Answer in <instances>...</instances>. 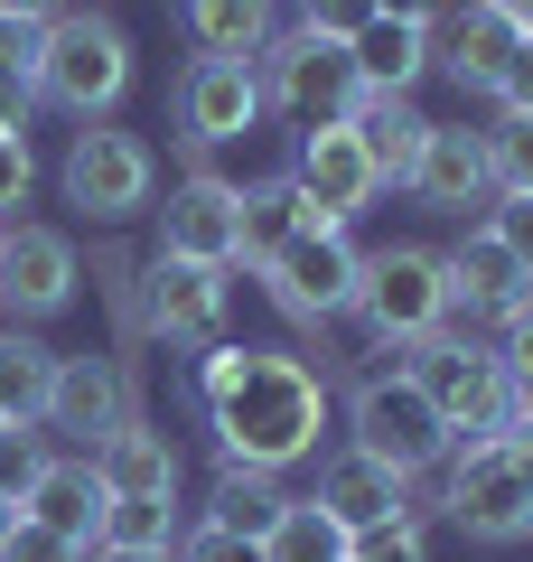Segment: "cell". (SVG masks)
I'll list each match as a JSON object with an SVG mask.
<instances>
[{"label": "cell", "mask_w": 533, "mask_h": 562, "mask_svg": "<svg viewBox=\"0 0 533 562\" xmlns=\"http://www.w3.org/2000/svg\"><path fill=\"white\" fill-rule=\"evenodd\" d=\"M178 29H188V47L197 57H262L281 29L272 0H178Z\"/></svg>", "instance_id": "obj_25"}, {"label": "cell", "mask_w": 533, "mask_h": 562, "mask_svg": "<svg viewBox=\"0 0 533 562\" xmlns=\"http://www.w3.org/2000/svg\"><path fill=\"white\" fill-rule=\"evenodd\" d=\"M477 225H487V235L533 272V198H487V206H477Z\"/></svg>", "instance_id": "obj_36"}, {"label": "cell", "mask_w": 533, "mask_h": 562, "mask_svg": "<svg viewBox=\"0 0 533 562\" xmlns=\"http://www.w3.org/2000/svg\"><path fill=\"white\" fill-rule=\"evenodd\" d=\"M337 422H347V450L402 469V479H431V469L450 460V422L431 413V394H421L402 366H365V375L347 384V403H337Z\"/></svg>", "instance_id": "obj_6"}, {"label": "cell", "mask_w": 533, "mask_h": 562, "mask_svg": "<svg viewBox=\"0 0 533 562\" xmlns=\"http://www.w3.org/2000/svg\"><path fill=\"white\" fill-rule=\"evenodd\" d=\"M169 122L178 140H188V160H216V150H235L243 132H262V85H253V57H188V76L169 85Z\"/></svg>", "instance_id": "obj_11"}, {"label": "cell", "mask_w": 533, "mask_h": 562, "mask_svg": "<svg viewBox=\"0 0 533 562\" xmlns=\"http://www.w3.org/2000/svg\"><path fill=\"white\" fill-rule=\"evenodd\" d=\"M281 506H291V487H281L272 469H225V460H216V479H206V506H197V516L225 525V535H243V543H262V535L281 525Z\"/></svg>", "instance_id": "obj_26"}, {"label": "cell", "mask_w": 533, "mask_h": 562, "mask_svg": "<svg viewBox=\"0 0 533 562\" xmlns=\"http://www.w3.org/2000/svg\"><path fill=\"white\" fill-rule=\"evenodd\" d=\"M355 272H365V244H355L347 225H309V235H291L272 262H262V301H272L291 328L328 338V328H347V310H355Z\"/></svg>", "instance_id": "obj_9"}, {"label": "cell", "mask_w": 533, "mask_h": 562, "mask_svg": "<svg viewBox=\"0 0 533 562\" xmlns=\"http://www.w3.org/2000/svg\"><path fill=\"white\" fill-rule=\"evenodd\" d=\"M402 375L431 394V413L450 422V441L496 431V422L514 413L506 357H496V338H487V328H468V319H450V328H431V338H412V347H402Z\"/></svg>", "instance_id": "obj_5"}, {"label": "cell", "mask_w": 533, "mask_h": 562, "mask_svg": "<svg viewBox=\"0 0 533 562\" xmlns=\"http://www.w3.org/2000/svg\"><path fill=\"white\" fill-rule=\"evenodd\" d=\"M506 422H524V431H533V375L514 384V413H506Z\"/></svg>", "instance_id": "obj_43"}, {"label": "cell", "mask_w": 533, "mask_h": 562, "mask_svg": "<svg viewBox=\"0 0 533 562\" xmlns=\"http://www.w3.org/2000/svg\"><path fill=\"white\" fill-rule=\"evenodd\" d=\"M150 254L225 262L235 272V179L225 169H188L169 198H150Z\"/></svg>", "instance_id": "obj_14"}, {"label": "cell", "mask_w": 533, "mask_h": 562, "mask_svg": "<svg viewBox=\"0 0 533 562\" xmlns=\"http://www.w3.org/2000/svg\"><path fill=\"white\" fill-rule=\"evenodd\" d=\"M57 198L76 206L84 225H132V216H150V198H159V150H150V132L84 122V132L66 140V160H57Z\"/></svg>", "instance_id": "obj_7"}, {"label": "cell", "mask_w": 533, "mask_h": 562, "mask_svg": "<svg viewBox=\"0 0 533 562\" xmlns=\"http://www.w3.org/2000/svg\"><path fill=\"white\" fill-rule=\"evenodd\" d=\"M496 113H533V29H524V47H514V57H506V76H496Z\"/></svg>", "instance_id": "obj_39"}, {"label": "cell", "mask_w": 533, "mask_h": 562, "mask_svg": "<svg viewBox=\"0 0 533 562\" xmlns=\"http://www.w3.org/2000/svg\"><path fill=\"white\" fill-rule=\"evenodd\" d=\"M10 516H20V506H10V497H0V535H10Z\"/></svg>", "instance_id": "obj_45"}, {"label": "cell", "mask_w": 533, "mask_h": 562, "mask_svg": "<svg viewBox=\"0 0 533 562\" xmlns=\"http://www.w3.org/2000/svg\"><path fill=\"white\" fill-rule=\"evenodd\" d=\"M57 460V441H47L38 422H0V497L20 506L29 487H38V469Z\"/></svg>", "instance_id": "obj_33"}, {"label": "cell", "mask_w": 533, "mask_h": 562, "mask_svg": "<svg viewBox=\"0 0 533 562\" xmlns=\"http://www.w3.org/2000/svg\"><path fill=\"white\" fill-rule=\"evenodd\" d=\"M309 497L328 506L347 535H365V525H384V516H412V506H421V479H402V469L365 460V450H328Z\"/></svg>", "instance_id": "obj_20"}, {"label": "cell", "mask_w": 533, "mask_h": 562, "mask_svg": "<svg viewBox=\"0 0 533 562\" xmlns=\"http://www.w3.org/2000/svg\"><path fill=\"white\" fill-rule=\"evenodd\" d=\"M347 132H355V150H365V169H375L384 188H402V179H412V160H421L431 113H421L412 94H365V103L347 113Z\"/></svg>", "instance_id": "obj_24"}, {"label": "cell", "mask_w": 533, "mask_h": 562, "mask_svg": "<svg viewBox=\"0 0 533 562\" xmlns=\"http://www.w3.org/2000/svg\"><path fill=\"white\" fill-rule=\"evenodd\" d=\"M84 460H94V479L113 487V497H178V479H188V460H178V441H169V422H150L140 403L103 431L94 450H84Z\"/></svg>", "instance_id": "obj_18"}, {"label": "cell", "mask_w": 533, "mask_h": 562, "mask_svg": "<svg viewBox=\"0 0 533 562\" xmlns=\"http://www.w3.org/2000/svg\"><path fill=\"white\" fill-rule=\"evenodd\" d=\"M140 347H169V357H197L225 338L235 319V272L225 262H178V254H140Z\"/></svg>", "instance_id": "obj_10"}, {"label": "cell", "mask_w": 533, "mask_h": 562, "mask_svg": "<svg viewBox=\"0 0 533 562\" xmlns=\"http://www.w3.org/2000/svg\"><path fill=\"white\" fill-rule=\"evenodd\" d=\"M178 525H188V516H178V497H113L94 543H113V553H169Z\"/></svg>", "instance_id": "obj_30"}, {"label": "cell", "mask_w": 533, "mask_h": 562, "mask_svg": "<svg viewBox=\"0 0 533 562\" xmlns=\"http://www.w3.org/2000/svg\"><path fill=\"white\" fill-rule=\"evenodd\" d=\"M0 562H84L66 535H47V525H29V516H10V535H0Z\"/></svg>", "instance_id": "obj_38"}, {"label": "cell", "mask_w": 533, "mask_h": 562, "mask_svg": "<svg viewBox=\"0 0 533 562\" xmlns=\"http://www.w3.org/2000/svg\"><path fill=\"white\" fill-rule=\"evenodd\" d=\"M375 10H384V0H299V20H291V29H318V38H355Z\"/></svg>", "instance_id": "obj_37"}, {"label": "cell", "mask_w": 533, "mask_h": 562, "mask_svg": "<svg viewBox=\"0 0 533 562\" xmlns=\"http://www.w3.org/2000/svg\"><path fill=\"white\" fill-rule=\"evenodd\" d=\"M487 179H496V198H533V113L487 122Z\"/></svg>", "instance_id": "obj_32"}, {"label": "cell", "mask_w": 533, "mask_h": 562, "mask_svg": "<svg viewBox=\"0 0 533 562\" xmlns=\"http://www.w3.org/2000/svg\"><path fill=\"white\" fill-rule=\"evenodd\" d=\"M496 20H514V29H533V0H487Z\"/></svg>", "instance_id": "obj_42"}, {"label": "cell", "mask_w": 533, "mask_h": 562, "mask_svg": "<svg viewBox=\"0 0 533 562\" xmlns=\"http://www.w3.org/2000/svg\"><path fill=\"white\" fill-rule=\"evenodd\" d=\"M262 562H347V525H337L318 497H291L281 525L262 535Z\"/></svg>", "instance_id": "obj_28"}, {"label": "cell", "mask_w": 533, "mask_h": 562, "mask_svg": "<svg viewBox=\"0 0 533 562\" xmlns=\"http://www.w3.org/2000/svg\"><path fill=\"white\" fill-rule=\"evenodd\" d=\"M291 188H299V206H309V225H355L365 206L384 198V179L365 169V150H355L347 122H318V132H299V150H291Z\"/></svg>", "instance_id": "obj_15"}, {"label": "cell", "mask_w": 533, "mask_h": 562, "mask_svg": "<svg viewBox=\"0 0 533 562\" xmlns=\"http://www.w3.org/2000/svg\"><path fill=\"white\" fill-rule=\"evenodd\" d=\"M402 198H421V206H440V216L468 225V206L496 198V179H487V132H468V122H431V132H421L412 179H402Z\"/></svg>", "instance_id": "obj_17"}, {"label": "cell", "mask_w": 533, "mask_h": 562, "mask_svg": "<svg viewBox=\"0 0 533 562\" xmlns=\"http://www.w3.org/2000/svg\"><path fill=\"white\" fill-rule=\"evenodd\" d=\"M84 562H169V553H113V543H94Z\"/></svg>", "instance_id": "obj_44"}, {"label": "cell", "mask_w": 533, "mask_h": 562, "mask_svg": "<svg viewBox=\"0 0 533 562\" xmlns=\"http://www.w3.org/2000/svg\"><path fill=\"white\" fill-rule=\"evenodd\" d=\"M206 431H216V460L225 469H299L318 460V431H328L337 413V384L328 366H309L299 347H243L235 384H225L216 403H197Z\"/></svg>", "instance_id": "obj_1"}, {"label": "cell", "mask_w": 533, "mask_h": 562, "mask_svg": "<svg viewBox=\"0 0 533 562\" xmlns=\"http://www.w3.org/2000/svg\"><path fill=\"white\" fill-rule=\"evenodd\" d=\"M10 20H57V10H76V0H0Z\"/></svg>", "instance_id": "obj_41"}, {"label": "cell", "mask_w": 533, "mask_h": 562, "mask_svg": "<svg viewBox=\"0 0 533 562\" xmlns=\"http://www.w3.org/2000/svg\"><path fill=\"white\" fill-rule=\"evenodd\" d=\"M103 506H113V487L94 479V460H84V450H57V460L38 469V487L20 497V516H29V525H47V535H66L76 553H94Z\"/></svg>", "instance_id": "obj_21"}, {"label": "cell", "mask_w": 533, "mask_h": 562, "mask_svg": "<svg viewBox=\"0 0 533 562\" xmlns=\"http://www.w3.org/2000/svg\"><path fill=\"white\" fill-rule=\"evenodd\" d=\"M38 66H47V20H10L0 10V113H38Z\"/></svg>", "instance_id": "obj_29"}, {"label": "cell", "mask_w": 533, "mask_h": 562, "mask_svg": "<svg viewBox=\"0 0 533 562\" xmlns=\"http://www.w3.org/2000/svg\"><path fill=\"white\" fill-rule=\"evenodd\" d=\"M431 516L458 525L468 543H524L533 535V431L524 422H496V431L450 441Z\"/></svg>", "instance_id": "obj_2"}, {"label": "cell", "mask_w": 533, "mask_h": 562, "mask_svg": "<svg viewBox=\"0 0 533 562\" xmlns=\"http://www.w3.org/2000/svg\"><path fill=\"white\" fill-rule=\"evenodd\" d=\"M450 319H458V310H450L440 244H384V254H365L347 328H365V357H375V366H402V347L431 338V328H450Z\"/></svg>", "instance_id": "obj_3"}, {"label": "cell", "mask_w": 533, "mask_h": 562, "mask_svg": "<svg viewBox=\"0 0 533 562\" xmlns=\"http://www.w3.org/2000/svg\"><path fill=\"white\" fill-rule=\"evenodd\" d=\"M253 85H262V113H281L291 132L347 122L355 103H365L347 38H318V29H272V47L253 57Z\"/></svg>", "instance_id": "obj_8"}, {"label": "cell", "mask_w": 533, "mask_h": 562, "mask_svg": "<svg viewBox=\"0 0 533 562\" xmlns=\"http://www.w3.org/2000/svg\"><path fill=\"white\" fill-rule=\"evenodd\" d=\"M514 47H524V29H514V20H496L487 0H458L450 20L431 29V76H450L458 94H477V103H487Z\"/></svg>", "instance_id": "obj_19"}, {"label": "cell", "mask_w": 533, "mask_h": 562, "mask_svg": "<svg viewBox=\"0 0 533 562\" xmlns=\"http://www.w3.org/2000/svg\"><path fill=\"white\" fill-rule=\"evenodd\" d=\"M384 10H394V20H421V29H440L458 10V0H384Z\"/></svg>", "instance_id": "obj_40"}, {"label": "cell", "mask_w": 533, "mask_h": 562, "mask_svg": "<svg viewBox=\"0 0 533 562\" xmlns=\"http://www.w3.org/2000/svg\"><path fill=\"white\" fill-rule=\"evenodd\" d=\"M38 198V150H29V122L0 113V225H10V206Z\"/></svg>", "instance_id": "obj_34"}, {"label": "cell", "mask_w": 533, "mask_h": 562, "mask_svg": "<svg viewBox=\"0 0 533 562\" xmlns=\"http://www.w3.org/2000/svg\"><path fill=\"white\" fill-rule=\"evenodd\" d=\"M76 301H84L76 235H57V225H10V235H0V319L47 328V319H66Z\"/></svg>", "instance_id": "obj_12"}, {"label": "cell", "mask_w": 533, "mask_h": 562, "mask_svg": "<svg viewBox=\"0 0 533 562\" xmlns=\"http://www.w3.org/2000/svg\"><path fill=\"white\" fill-rule=\"evenodd\" d=\"M140 403V384H132V357H103V347H84V357H57V375H47V403H38V431L57 450H94L103 431H113L122 413Z\"/></svg>", "instance_id": "obj_13"}, {"label": "cell", "mask_w": 533, "mask_h": 562, "mask_svg": "<svg viewBox=\"0 0 533 562\" xmlns=\"http://www.w3.org/2000/svg\"><path fill=\"white\" fill-rule=\"evenodd\" d=\"M140 76V47L122 20L103 10H57L47 20V66H38V103H57L66 122H113L122 94Z\"/></svg>", "instance_id": "obj_4"}, {"label": "cell", "mask_w": 533, "mask_h": 562, "mask_svg": "<svg viewBox=\"0 0 533 562\" xmlns=\"http://www.w3.org/2000/svg\"><path fill=\"white\" fill-rule=\"evenodd\" d=\"M347 57H355V85H365V94H412V85L431 76V29L375 10V20L347 38Z\"/></svg>", "instance_id": "obj_23"}, {"label": "cell", "mask_w": 533, "mask_h": 562, "mask_svg": "<svg viewBox=\"0 0 533 562\" xmlns=\"http://www.w3.org/2000/svg\"><path fill=\"white\" fill-rule=\"evenodd\" d=\"M431 497L412 506V516H384V525H365V535H347V562H431Z\"/></svg>", "instance_id": "obj_31"}, {"label": "cell", "mask_w": 533, "mask_h": 562, "mask_svg": "<svg viewBox=\"0 0 533 562\" xmlns=\"http://www.w3.org/2000/svg\"><path fill=\"white\" fill-rule=\"evenodd\" d=\"M0 235H10V225H0Z\"/></svg>", "instance_id": "obj_46"}, {"label": "cell", "mask_w": 533, "mask_h": 562, "mask_svg": "<svg viewBox=\"0 0 533 562\" xmlns=\"http://www.w3.org/2000/svg\"><path fill=\"white\" fill-rule=\"evenodd\" d=\"M291 235H309V206H299L291 169H262V179H235V272H262Z\"/></svg>", "instance_id": "obj_22"}, {"label": "cell", "mask_w": 533, "mask_h": 562, "mask_svg": "<svg viewBox=\"0 0 533 562\" xmlns=\"http://www.w3.org/2000/svg\"><path fill=\"white\" fill-rule=\"evenodd\" d=\"M47 375H57V347H47L38 328L0 319V422H38Z\"/></svg>", "instance_id": "obj_27"}, {"label": "cell", "mask_w": 533, "mask_h": 562, "mask_svg": "<svg viewBox=\"0 0 533 562\" xmlns=\"http://www.w3.org/2000/svg\"><path fill=\"white\" fill-rule=\"evenodd\" d=\"M169 562H262V543H243V535H225V525L188 516V525H178V543H169Z\"/></svg>", "instance_id": "obj_35"}, {"label": "cell", "mask_w": 533, "mask_h": 562, "mask_svg": "<svg viewBox=\"0 0 533 562\" xmlns=\"http://www.w3.org/2000/svg\"><path fill=\"white\" fill-rule=\"evenodd\" d=\"M440 272H450V310L468 328H506L514 310H533V272L487 235V225H458V235L440 244Z\"/></svg>", "instance_id": "obj_16"}]
</instances>
